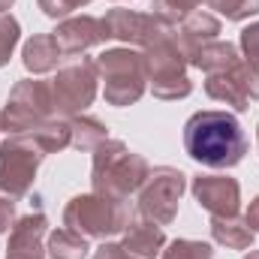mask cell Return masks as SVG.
<instances>
[{"label": "cell", "instance_id": "cell-1", "mask_svg": "<svg viewBox=\"0 0 259 259\" xmlns=\"http://www.w3.org/2000/svg\"><path fill=\"white\" fill-rule=\"evenodd\" d=\"M184 151L205 169H235L247 154V136L235 115L205 109L184 124Z\"/></svg>", "mask_w": 259, "mask_h": 259}, {"label": "cell", "instance_id": "cell-2", "mask_svg": "<svg viewBox=\"0 0 259 259\" xmlns=\"http://www.w3.org/2000/svg\"><path fill=\"white\" fill-rule=\"evenodd\" d=\"M148 172H151V166L142 154L130 151L118 139H106L94 151L91 187H94V193L112 196V199H130L136 190H142Z\"/></svg>", "mask_w": 259, "mask_h": 259}, {"label": "cell", "instance_id": "cell-3", "mask_svg": "<svg viewBox=\"0 0 259 259\" xmlns=\"http://www.w3.org/2000/svg\"><path fill=\"white\" fill-rule=\"evenodd\" d=\"M145 58V75L148 88L157 100H184L193 94V81L187 75V58L178 46L175 27H169L163 36H157L142 52Z\"/></svg>", "mask_w": 259, "mask_h": 259}, {"label": "cell", "instance_id": "cell-4", "mask_svg": "<svg viewBox=\"0 0 259 259\" xmlns=\"http://www.w3.org/2000/svg\"><path fill=\"white\" fill-rule=\"evenodd\" d=\"M133 214H130L127 199H112L103 193H81L72 196L64 208V226L84 235V238H112L121 235L130 226Z\"/></svg>", "mask_w": 259, "mask_h": 259}, {"label": "cell", "instance_id": "cell-5", "mask_svg": "<svg viewBox=\"0 0 259 259\" xmlns=\"http://www.w3.org/2000/svg\"><path fill=\"white\" fill-rule=\"evenodd\" d=\"M97 75L103 78V97L109 106H133L142 100V94L148 91V75H145V58L136 49H106L103 55L94 58Z\"/></svg>", "mask_w": 259, "mask_h": 259}, {"label": "cell", "instance_id": "cell-6", "mask_svg": "<svg viewBox=\"0 0 259 259\" xmlns=\"http://www.w3.org/2000/svg\"><path fill=\"white\" fill-rule=\"evenodd\" d=\"M55 118L52 84L39 78H21L12 84L6 106L0 112V133L6 136H27L39 124Z\"/></svg>", "mask_w": 259, "mask_h": 259}, {"label": "cell", "instance_id": "cell-7", "mask_svg": "<svg viewBox=\"0 0 259 259\" xmlns=\"http://www.w3.org/2000/svg\"><path fill=\"white\" fill-rule=\"evenodd\" d=\"M49 154L33 136H6L0 145V196L24 199Z\"/></svg>", "mask_w": 259, "mask_h": 259}, {"label": "cell", "instance_id": "cell-8", "mask_svg": "<svg viewBox=\"0 0 259 259\" xmlns=\"http://www.w3.org/2000/svg\"><path fill=\"white\" fill-rule=\"evenodd\" d=\"M97 64L94 58H75L66 66L58 69V75L49 81L52 84V103L58 118H75L84 115V109L97 97Z\"/></svg>", "mask_w": 259, "mask_h": 259}, {"label": "cell", "instance_id": "cell-9", "mask_svg": "<svg viewBox=\"0 0 259 259\" xmlns=\"http://www.w3.org/2000/svg\"><path fill=\"white\" fill-rule=\"evenodd\" d=\"M184 190H187V175L181 169H175V166L151 169L139 190V214L160 226H169L178 217V205H181Z\"/></svg>", "mask_w": 259, "mask_h": 259}, {"label": "cell", "instance_id": "cell-10", "mask_svg": "<svg viewBox=\"0 0 259 259\" xmlns=\"http://www.w3.org/2000/svg\"><path fill=\"white\" fill-rule=\"evenodd\" d=\"M205 94L217 103L232 106L235 112H247L250 103L259 100V69L241 58L235 66L223 72H211L205 78Z\"/></svg>", "mask_w": 259, "mask_h": 259}, {"label": "cell", "instance_id": "cell-11", "mask_svg": "<svg viewBox=\"0 0 259 259\" xmlns=\"http://www.w3.org/2000/svg\"><path fill=\"white\" fill-rule=\"evenodd\" d=\"M100 21H103L106 42L118 39V42L142 46V49L169 30V24L160 21L154 12H136V9H109L106 18H100Z\"/></svg>", "mask_w": 259, "mask_h": 259}, {"label": "cell", "instance_id": "cell-12", "mask_svg": "<svg viewBox=\"0 0 259 259\" xmlns=\"http://www.w3.org/2000/svg\"><path fill=\"white\" fill-rule=\"evenodd\" d=\"M190 190L211 217H235L241 208V184L229 175H196Z\"/></svg>", "mask_w": 259, "mask_h": 259}, {"label": "cell", "instance_id": "cell-13", "mask_svg": "<svg viewBox=\"0 0 259 259\" xmlns=\"http://www.w3.org/2000/svg\"><path fill=\"white\" fill-rule=\"evenodd\" d=\"M46 235H49V220L42 208L18 217L15 226L9 229L6 259H46V244H42Z\"/></svg>", "mask_w": 259, "mask_h": 259}, {"label": "cell", "instance_id": "cell-14", "mask_svg": "<svg viewBox=\"0 0 259 259\" xmlns=\"http://www.w3.org/2000/svg\"><path fill=\"white\" fill-rule=\"evenodd\" d=\"M61 52L66 55H84L88 49L106 42V33H103V21L94 18V15H72V18H64L58 21V27L52 30Z\"/></svg>", "mask_w": 259, "mask_h": 259}, {"label": "cell", "instance_id": "cell-15", "mask_svg": "<svg viewBox=\"0 0 259 259\" xmlns=\"http://www.w3.org/2000/svg\"><path fill=\"white\" fill-rule=\"evenodd\" d=\"M121 244H124V250L130 256H136V259H160L163 247L169 241H166V232H163L160 223H154V220L139 214V217L130 220V226L124 229V241Z\"/></svg>", "mask_w": 259, "mask_h": 259}, {"label": "cell", "instance_id": "cell-16", "mask_svg": "<svg viewBox=\"0 0 259 259\" xmlns=\"http://www.w3.org/2000/svg\"><path fill=\"white\" fill-rule=\"evenodd\" d=\"M217 33H220V21H217L211 12H202V9H196L193 15H187V18L175 27L178 46H181L187 64L196 58V52H199L202 46H208V42L217 39Z\"/></svg>", "mask_w": 259, "mask_h": 259}, {"label": "cell", "instance_id": "cell-17", "mask_svg": "<svg viewBox=\"0 0 259 259\" xmlns=\"http://www.w3.org/2000/svg\"><path fill=\"white\" fill-rule=\"evenodd\" d=\"M61 58H64V52H61L55 33H36V36H30V39L24 42V49H21L24 69L33 72V75H42V72L58 69Z\"/></svg>", "mask_w": 259, "mask_h": 259}, {"label": "cell", "instance_id": "cell-18", "mask_svg": "<svg viewBox=\"0 0 259 259\" xmlns=\"http://www.w3.org/2000/svg\"><path fill=\"white\" fill-rule=\"evenodd\" d=\"M211 238L226 250H250L256 232L235 214V217H211Z\"/></svg>", "mask_w": 259, "mask_h": 259}, {"label": "cell", "instance_id": "cell-19", "mask_svg": "<svg viewBox=\"0 0 259 259\" xmlns=\"http://www.w3.org/2000/svg\"><path fill=\"white\" fill-rule=\"evenodd\" d=\"M238 61H241V55H238V49H235L232 42L214 39V42H208V46H202V49L196 52V58L190 61V66L202 69L205 75H211V72H223V69L235 66Z\"/></svg>", "mask_w": 259, "mask_h": 259}, {"label": "cell", "instance_id": "cell-20", "mask_svg": "<svg viewBox=\"0 0 259 259\" xmlns=\"http://www.w3.org/2000/svg\"><path fill=\"white\" fill-rule=\"evenodd\" d=\"M69 130H72L69 148H75V151H91V154H94V151L109 139V127H106L103 121L91 118V115H75V118H69Z\"/></svg>", "mask_w": 259, "mask_h": 259}, {"label": "cell", "instance_id": "cell-21", "mask_svg": "<svg viewBox=\"0 0 259 259\" xmlns=\"http://www.w3.org/2000/svg\"><path fill=\"white\" fill-rule=\"evenodd\" d=\"M46 253L52 259H88L91 247H88V238L72 232V229H55L49 232V244H46Z\"/></svg>", "mask_w": 259, "mask_h": 259}, {"label": "cell", "instance_id": "cell-22", "mask_svg": "<svg viewBox=\"0 0 259 259\" xmlns=\"http://www.w3.org/2000/svg\"><path fill=\"white\" fill-rule=\"evenodd\" d=\"M27 136H33L46 154H61L64 148H69V142H72L69 118H58V115H55V118H49L46 124H39L33 133H27Z\"/></svg>", "mask_w": 259, "mask_h": 259}, {"label": "cell", "instance_id": "cell-23", "mask_svg": "<svg viewBox=\"0 0 259 259\" xmlns=\"http://www.w3.org/2000/svg\"><path fill=\"white\" fill-rule=\"evenodd\" d=\"M205 0H154V15L160 21H166L169 27H178L187 15H193L196 9L202 6Z\"/></svg>", "mask_w": 259, "mask_h": 259}, {"label": "cell", "instance_id": "cell-24", "mask_svg": "<svg viewBox=\"0 0 259 259\" xmlns=\"http://www.w3.org/2000/svg\"><path fill=\"white\" fill-rule=\"evenodd\" d=\"M160 259H214V247L208 241H193V238H175L163 247Z\"/></svg>", "mask_w": 259, "mask_h": 259}, {"label": "cell", "instance_id": "cell-25", "mask_svg": "<svg viewBox=\"0 0 259 259\" xmlns=\"http://www.w3.org/2000/svg\"><path fill=\"white\" fill-rule=\"evenodd\" d=\"M205 6L217 9L226 21H244L259 15V0H205Z\"/></svg>", "mask_w": 259, "mask_h": 259}, {"label": "cell", "instance_id": "cell-26", "mask_svg": "<svg viewBox=\"0 0 259 259\" xmlns=\"http://www.w3.org/2000/svg\"><path fill=\"white\" fill-rule=\"evenodd\" d=\"M18 39H21V24H18V18H12L9 12H0V66L9 64V58H12Z\"/></svg>", "mask_w": 259, "mask_h": 259}, {"label": "cell", "instance_id": "cell-27", "mask_svg": "<svg viewBox=\"0 0 259 259\" xmlns=\"http://www.w3.org/2000/svg\"><path fill=\"white\" fill-rule=\"evenodd\" d=\"M36 3H39L42 15H49V18H55V21H64V18H69L78 6H88L91 0H36Z\"/></svg>", "mask_w": 259, "mask_h": 259}, {"label": "cell", "instance_id": "cell-28", "mask_svg": "<svg viewBox=\"0 0 259 259\" xmlns=\"http://www.w3.org/2000/svg\"><path fill=\"white\" fill-rule=\"evenodd\" d=\"M238 46H241V52H244V61L259 69V21L247 24V27L241 30V36H238Z\"/></svg>", "mask_w": 259, "mask_h": 259}, {"label": "cell", "instance_id": "cell-29", "mask_svg": "<svg viewBox=\"0 0 259 259\" xmlns=\"http://www.w3.org/2000/svg\"><path fill=\"white\" fill-rule=\"evenodd\" d=\"M15 226V199L0 196V235Z\"/></svg>", "mask_w": 259, "mask_h": 259}, {"label": "cell", "instance_id": "cell-30", "mask_svg": "<svg viewBox=\"0 0 259 259\" xmlns=\"http://www.w3.org/2000/svg\"><path fill=\"white\" fill-rule=\"evenodd\" d=\"M91 259H136L130 256L127 250H124V244H112V241H103L100 247H97V253Z\"/></svg>", "mask_w": 259, "mask_h": 259}, {"label": "cell", "instance_id": "cell-31", "mask_svg": "<svg viewBox=\"0 0 259 259\" xmlns=\"http://www.w3.org/2000/svg\"><path fill=\"white\" fill-rule=\"evenodd\" d=\"M244 223H247L253 232H259V196H256V199H250L247 214H244Z\"/></svg>", "mask_w": 259, "mask_h": 259}, {"label": "cell", "instance_id": "cell-32", "mask_svg": "<svg viewBox=\"0 0 259 259\" xmlns=\"http://www.w3.org/2000/svg\"><path fill=\"white\" fill-rule=\"evenodd\" d=\"M12 3H15V0H0V12H9V9H12Z\"/></svg>", "mask_w": 259, "mask_h": 259}, {"label": "cell", "instance_id": "cell-33", "mask_svg": "<svg viewBox=\"0 0 259 259\" xmlns=\"http://www.w3.org/2000/svg\"><path fill=\"white\" fill-rule=\"evenodd\" d=\"M244 259H259V250H253V247H250V253H247Z\"/></svg>", "mask_w": 259, "mask_h": 259}, {"label": "cell", "instance_id": "cell-34", "mask_svg": "<svg viewBox=\"0 0 259 259\" xmlns=\"http://www.w3.org/2000/svg\"><path fill=\"white\" fill-rule=\"evenodd\" d=\"M256 148H259V127H256Z\"/></svg>", "mask_w": 259, "mask_h": 259}]
</instances>
